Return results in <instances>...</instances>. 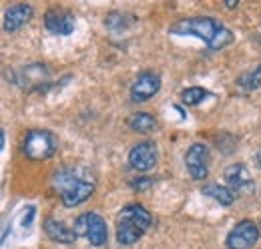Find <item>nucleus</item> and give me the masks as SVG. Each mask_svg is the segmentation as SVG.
Segmentation results:
<instances>
[{"instance_id": "f257e3e1", "label": "nucleus", "mask_w": 261, "mask_h": 249, "mask_svg": "<svg viewBox=\"0 0 261 249\" xmlns=\"http://www.w3.org/2000/svg\"><path fill=\"white\" fill-rule=\"evenodd\" d=\"M53 187L57 189V193H61V201L65 207H76L93 195L95 181L87 169L65 167L55 173Z\"/></svg>"}, {"instance_id": "f03ea898", "label": "nucleus", "mask_w": 261, "mask_h": 249, "mask_svg": "<svg viewBox=\"0 0 261 249\" xmlns=\"http://www.w3.org/2000/svg\"><path fill=\"white\" fill-rule=\"evenodd\" d=\"M173 34H189L201 38L209 48L221 51L227 44L233 42V32L227 27H223L219 20L209 18V16H199V18H183L171 27Z\"/></svg>"}, {"instance_id": "7ed1b4c3", "label": "nucleus", "mask_w": 261, "mask_h": 249, "mask_svg": "<svg viewBox=\"0 0 261 249\" xmlns=\"http://www.w3.org/2000/svg\"><path fill=\"white\" fill-rule=\"evenodd\" d=\"M153 225V215L143 205L133 203L127 205L117 215V241L121 245H133L137 243Z\"/></svg>"}, {"instance_id": "20e7f679", "label": "nucleus", "mask_w": 261, "mask_h": 249, "mask_svg": "<svg viewBox=\"0 0 261 249\" xmlns=\"http://www.w3.org/2000/svg\"><path fill=\"white\" fill-rule=\"evenodd\" d=\"M59 151V139L46 129L29 131L22 141V153L33 161H46Z\"/></svg>"}, {"instance_id": "39448f33", "label": "nucleus", "mask_w": 261, "mask_h": 249, "mask_svg": "<svg viewBox=\"0 0 261 249\" xmlns=\"http://www.w3.org/2000/svg\"><path fill=\"white\" fill-rule=\"evenodd\" d=\"M74 233L79 237H85L91 245L95 247H102L109 239V229H107V223L105 219L100 217L98 213H83L74 219Z\"/></svg>"}, {"instance_id": "423d86ee", "label": "nucleus", "mask_w": 261, "mask_h": 249, "mask_svg": "<svg viewBox=\"0 0 261 249\" xmlns=\"http://www.w3.org/2000/svg\"><path fill=\"white\" fill-rule=\"evenodd\" d=\"M257 241H259V227L251 219H243L229 231L225 245L227 249H251Z\"/></svg>"}, {"instance_id": "0eeeda50", "label": "nucleus", "mask_w": 261, "mask_h": 249, "mask_svg": "<svg viewBox=\"0 0 261 249\" xmlns=\"http://www.w3.org/2000/svg\"><path fill=\"white\" fill-rule=\"evenodd\" d=\"M157 157H159V153H157L155 143L143 141V143H137L129 151V165L130 169H135L139 173H145V171H149L157 165Z\"/></svg>"}, {"instance_id": "6e6552de", "label": "nucleus", "mask_w": 261, "mask_h": 249, "mask_svg": "<svg viewBox=\"0 0 261 249\" xmlns=\"http://www.w3.org/2000/svg\"><path fill=\"white\" fill-rule=\"evenodd\" d=\"M185 165H187V171L189 175L195 179V181H201L207 177L209 173V149L207 145L203 143H193L185 155Z\"/></svg>"}, {"instance_id": "1a4fd4ad", "label": "nucleus", "mask_w": 261, "mask_h": 249, "mask_svg": "<svg viewBox=\"0 0 261 249\" xmlns=\"http://www.w3.org/2000/svg\"><path fill=\"white\" fill-rule=\"evenodd\" d=\"M161 89V77L155 72H141L135 83L130 85V98L135 103H147L149 98H153Z\"/></svg>"}, {"instance_id": "9d476101", "label": "nucleus", "mask_w": 261, "mask_h": 249, "mask_svg": "<svg viewBox=\"0 0 261 249\" xmlns=\"http://www.w3.org/2000/svg\"><path fill=\"white\" fill-rule=\"evenodd\" d=\"M31 18H33V6L24 4V2H18V4H12L10 8H6L2 27L6 32H16L27 22H31Z\"/></svg>"}, {"instance_id": "9b49d317", "label": "nucleus", "mask_w": 261, "mask_h": 249, "mask_svg": "<svg viewBox=\"0 0 261 249\" xmlns=\"http://www.w3.org/2000/svg\"><path fill=\"white\" fill-rule=\"evenodd\" d=\"M223 177H225L229 189H231L233 193H235V191H239V193H249V191H253V181H251V177H249V171H247V167L241 165V163L229 165L227 169H225V173H223Z\"/></svg>"}, {"instance_id": "f8f14e48", "label": "nucleus", "mask_w": 261, "mask_h": 249, "mask_svg": "<svg viewBox=\"0 0 261 249\" xmlns=\"http://www.w3.org/2000/svg\"><path fill=\"white\" fill-rule=\"evenodd\" d=\"M44 27L53 34H63L68 36L74 31V16L66 10H48L44 14Z\"/></svg>"}, {"instance_id": "ddd939ff", "label": "nucleus", "mask_w": 261, "mask_h": 249, "mask_svg": "<svg viewBox=\"0 0 261 249\" xmlns=\"http://www.w3.org/2000/svg\"><path fill=\"white\" fill-rule=\"evenodd\" d=\"M44 233H46L48 239H53L57 243H74L76 237H79L74 233V229L66 227L63 221H57L53 217H48L44 221Z\"/></svg>"}, {"instance_id": "4468645a", "label": "nucleus", "mask_w": 261, "mask_h": 249, "mask_svg": "<svg viewBox=\"0 0 261 249\" xmlns=\"http://www.w3.org/2000/svg\"><path fill=\"white\" fill-rule=\"evenodd\" d=\"M130 131L135 133H143V135H149L153 131H157V119L149 113H135L130 115L129 121H127Z\"/></svg>"}, {"instance_id": "2eb2a0df", "label": "nucleus", "mask_w": 261, "mask_h": 249, "mask_svg": "<svg viewBox=\"0 0 261 249\" xmlns=\"http://www.w3.org/2000/svg\"><path fill=\"white\" fill-rule=\"evenodd\" d=\"M203 195H207V197L215 199V201H217L219 205H223V207H229V205H233V201H235V193H233L229 187L217 185V183L203 187Z\"/></svg>"}, {"instance_id": "dca6fc26", "label": "nucleus", "mask_w": 261, "mask_h": 249, "mask_svg": "<svg viewBox=\"0 0 261 249\" xmlns=\"http://www.w3.org/2000/svg\"><path fill=\"white\" fill-rule=\"evenodd\" d=\"M133 22V18H129L127 14H121V12H111L105 20V27L111 32H123L127 31Z\"/></svg>"}, {"instance_id": "f3484780", "label": "nucleus", "mask_w": 261, "mask_h": 249, "mask_svg": "<svg viewBox=\"0 0 261 249\" xmlns=\"http://www.w3.org/2000/svg\"><path fill=\"white\" fill-rule=\"evenodd\" d=\"M237 85L243 89V91H255L257 87H261V66L253 68L251 72H245L237 79Z\"/></svg>"}, {"instance_id": "a211bd4d", "label": "nucleus", "mask_w": 261, "mask_h": 249, "mask_svg": "<svg viewBox=\"0 0 261 249\" xmlns=\"http://www.w3.org/2000/svg\"><path fill=\"white\" fill-rule=\"evenodd\" d=\"M207 94L209 93L205 89H201V87H189V89H185L181 93V103L187 105V107H195V105L203 103L207 98Z\"/></svg>"}, {"instance_id": "6ab92c4d", "label": "nucleus", "mask_w": 261, "mask_h": 249, "mask_svg": "<svg viewBox=\"0 0 261 249\" xmlns=\"http://www.w3.org/2000/svg\"><path fill=\"white\" fill-rule=\"evenodd\" d=\"M130 187H133L135 191H149V189L153 187V179L139 175L137 179H133V181H130Z\"/></svg>"}, {"instance_id": "aec40b11", "label": "nucleus", "mask_w": 261, "mask_h": 249, "mask_svg": "<svg viewBox=\"0 0 261 249\" xmlns=\"http://www.w3.org/2000/svg\"><path fill=\"white\" fill-rule=\"evenodd\" d=\"M34 215H36V207H33V205H29V207H27V213L22 215V223H20V225H22L24 229H29V227L33 225Z\"/></svg>"}, {"instance_id": "412c9836", "label": "nucleus", "mask_w": 261, "mask_h": 249, "mask_svg": "<svg viewBox=\"0 0 261 249\" xmlns=\"http://www.w3.org/2000/svg\"><path fill=\"white\" fill-rule=\"evenodd\" d=\"M4 143H6V137H4V131L0 133V149H4Z\"/></svg>"}, {"instance_id": "4be33fe9", "label": "nucleus", "mask_w": 261, "mask_h": 249, "mask_svg": "<svg viewBox=\"0 0 261 249\" xmlns=\"http://www.w3.org/2000/svg\"><path fill=\"white\" fill-rule=\"evenodd\" d=\"M239 6V2H227V8H237Z\"/></svg>"}, {"instance_id": "5701e85b", "label": "nucleus", "mask_w": 261, "mask_h": 249, "mask_svg": "<svg viewBox=\"0 0 261 249\" xmlns=\"http://www.w3.org/2000/svg\"><path fill=\"white\" fill-rule=\"evenodd\" d=\"M257 165H259V169H261V147H259V151H257Z\"/></svg>"}]
</instances>
